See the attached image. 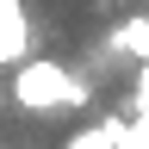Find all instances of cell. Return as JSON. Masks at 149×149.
<instances>
[{
    "instance_id": "6da1fadb",
    "label": "cell",
    "mask_w": 149,
    "mask_h": 149,
    "mask_svg": "<svg viewBox=\"0 0 149 149\" xmlns=\"http://www.w3.org/2000/svg\"><path fill=\"white\" fill-rule=\"evenodd\" d=\"M93 100V87L74 74L68 62H50V56H25V62L13 68V106L25 112H81Z\"/></svg>"
},
{
    "instance_id": "7a4b0ae2",
    "label": "cell",
    "mask_w": 149,
    "mask_h": 149,
    "mask_svg": "<svg viewBox=\"0 0 149 149\" xmlns=\"http://www.w3.org/2000/svg\"><path fill=\"white\" fill-rule=\"evenodd\" d=\"M37 44V25H31V6L25 0H0V68H19Z\"/></svg>"
},
{
    "instance_id": "3957f363",
    "label": "cell",
    "mask_w": 149,
    "mask_h": 149,
    "mask_svg": "<svg viewBox=\"0 0 149 149\" xmlns=\"http://www.w3.org/2000/svg\"><path fill=\"white\" fill-rule=\"evenodd\" d=\"M112 56H130V62H149V19H118L106 37Z\"/></svg>"
},
{
    "instance_id": "277c9868",
    "label": "cell",
    "mask_w": 149,
    "mask_h": 149,
    "mask_svg": "<svg viewBox=\"0 0 149 149\" xmlns=\"http://www.w3.org/2000/svg\"><path fill=\"white\" fill-rule=\"evenodd\" d=\"M124 130H130V118H100V124H81L62 149H124Z\"/></svg>"
},
{
    "instance_id": "5b68a950",
    "label": "cell",
    "mask_w": 149,
    "mask_h": 149,
    "mask_svg": "<svg viewBox=\"0 0 149 149\" xmlns=\"http://www.w3.org/2000/svg\"><path fill=\"white\" fill-rule=\"evenodd\" d=\"M137 118H149V62H137Z\"/></svg>"
}]
</instances>
